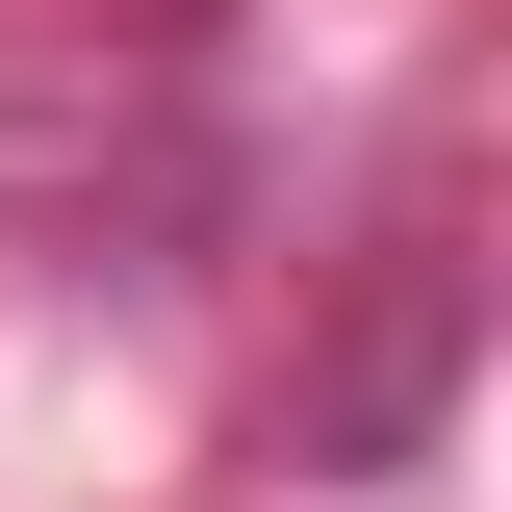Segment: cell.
<instances>
[{"label": "cell", "instance_id": "obj_1", "mask_svg": "<svg viewBox=\"0 0 512 512\" xmlns=\"http://www.w3.org/2000/svg\"><path fill=\"white\" fill-rule=\"evenodd\" d=\"M461 359H487V256H461V180H410L359 231V308H333V359H308V487H410V461L461 436Z\"/></svg>", "mask_w": 512, "mask_h": 512}]
</instances>
